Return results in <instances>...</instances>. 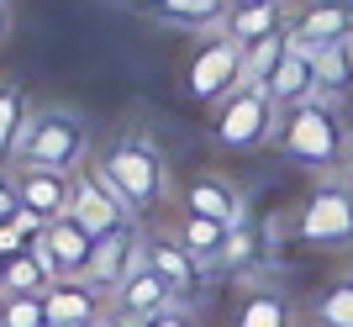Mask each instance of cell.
I'll return each instance as SVG.
<instances>
[{
  "label": "cell",
  "mask_w": 353,
  "mask_h": 327,
  "mask_svg": "<svg viewBox=\"0 0 353 327\" xmlns=\"http://www.w3.org/2000/svg\"><path fill=\"white\" fill-rule=\"evenodd\" d=\"M316 95H327V101H348L353 95V37L316 48Z\"/></svg>",
  "instance_id": "7402d4cb"
},
{
  "label": "cell",
  "mask_w": 353,
  "mask_h": 327,
  "mask_svg": "<svg viewBox=\"0 0 353 327\" xmlns=\"http://www.w3.org/2000/svg\"><path fill=\"white\" fill-rule=\"evenodd\" d=\"M27 111H32L27 90L11 85V79H0V169H11V159H16V137H21Z\"/></svg>",
  "instance_id": "d4e9b609"
},
{
  "label": "cell",
  "mask_w": 353,
  "mask_h": 327,
  "mask_svg": "<svg viewBox=\"0 0 353 327\" xmlns=\"http://www.w3.org/2000/svg\"><path fill=\"white\" fill-rule=\"evenodd\" d=\"M290 37L301 48H332L353 37V0H290Z\"/></svg>",
  "instance_id": "9c48e42d"
},
{
  "label": "cell",
  "mask_w": 353,
  "mask_h": 327,
  "mask_svg": "<svg viewBox=\"0 0 353 327\" xmlns=\"http://www.w3.org/2000/svg\"><path fill=\"white\" fill-rule=\"evenodd\" d=\"M37 253L48 259L53 280H90V259H95V232H90L79 217H59V222L43 227Z\"/></svg>",
  "instance_id": "ba28073f"
},
{
  "label": "cell",
  "mask_w": 353,
  "mask_h": 327,
  "mask_svg": "<svg viewBox=\"0 0 353 327\" xmlns=\"http://www.w3.org/2000/svg\"><path fill=\"white\" fill-rule=\"evenodd\" d=\"M311 322L316 327H353V275H338L322 296L311 301Z\"/></svg>",
  "instance_id": "484cf974"
},
{
  "label": "cell",
  "mask_w": 353,
  "mask_h": 327,
  "mask_svg": "<svg viewBox=\"0 0 353 327\" xmlns=\"http://www.w3.org/2000/svg\"><path fill=\"white\" fill-rule=\"evenodd\" d=\"M21 248H27V238H21L11 222H0V259H11V253H21Z\"/></svg>",
  "instance_id": "f1b7e54d"
},
{
  "label": "cell",
  "mask_w": 353,
  "mask_h": 327,
  "mask_svg": "<svg viewBox=\"0 0 353 327\" xmlns=\"http://www.w3.org/2000/svg\"><path fill=\"white\" fill-rule=\"evenodd\" d=\"M264 90L285 106V111H290V106H301V101H316V53H311V48H301V43H290V53H285L280 69L264 79Z\"/></svg>",
  "instance_id": "d6986e66"
},
{
  "label": "cell",
  "mask_w": 353,
  "mask_h": 327,
  "mask_svg": "<svg viewBox=\"0 0 353 327\" xmlns=\"http://www.w3.org/2000/svg\"><path fill=\"white\" fill-rule=\"evenodd\" d=\"M269 232H274V222H264V217H248V222L232 227V238H227V259H221V269L232 275V280H264V269L274 264V253H269Z\"/></svg>",
  "instance_id": "2e32d148"
},
{
  "label": "cell",
  "mask_w": 353,
  "mask_h": 327,
  "mask_svg": "<svg viewBox=\"0 0 353 327\" xmlns=\"http://www.w3.org/2000/svg\"><path fill=\"white\" fill-rule=\"evenodd\" d=\"M48 285H53V269L37 253V243H27L21 253L6 259V296H43Z\"/></svg>",
  "instance_id": "603a6c76"
},
{
  "label": "cell",
  "mask_w": 353,
  "mask_h": 327,
  "mask_svg": "<svg viewBox=\"0 0 353 327\" xmlns=\"http://www.w3.org/2000/svg\"><path fill=\"white\" fill-rule=\"evenodd\" d=\"M16 211H21V195H16V175H11V169H0V222H11Z\"/></svg>",
  "instance_id": "83f0119b"
},
{
  "label": "cell",
  "mask_w": 353,
  "mask_h": 327,
  "mask_svg": "<svg viewBox=\"0 0 353 327\" xmlns=\"http://www.w3.org/2000/svg\"><path fill=\"white\" fill-rule=\"evenodd\" d=\"M95 164H101L105 179L127 195V206H132L137 217H148L153 206H163L169 190H174L169 153H163V143L153 132H143V127H127L121 137H111V143L95 153Z\"/></svg>",
  "instance_id": "7a4b0ae2"
},
{
  "label": "cell",
  "mask_w": 353,
  "mask_h": 327,
  "mask_svg": "<svg viewBox=\"0 0 353 327\" xmlns=\"http://www.w3.org/2000/svg\"><path fill=\"white\" fill-rule=\"evenodd\" d=\"M0 296H6V259H0Z\"/></svg>",
  "instance_id": "1f68e13d"
},
{
  "label": "cell",
  "mask_w": 353,
  "mask_h": 327,
  "mask_svg": "<svg viewBox=\"0 0 353 327\" xmlns=\"http://www.w3.org/2000/svg\"><path fill=\"white\" fill-rule=\"evenodd\" d=\"M348 175H353V164H348Z\"/></svg>",
  "instance_id": "e575fe53"
},
{
  "label": "cell",
  "mask_w": 353,
  "mask_h": 327,
  "mask_svg": "<svg viewBox=\"0 0 353 327\" xmlns=\"http://www.w3.org/2000/svg\"><path fill=\"white\" fill-rule=\"evenodd\" d=\"M185 211H201V217H211V222H248V190L237 185V179L216 175V169H206V175H195L190 185H185Z\"/></svg>",
  "instance_id": "4fadbf2b"
},
{
  "label": "cell",
  "mask_w": 353,
  "mask_h": 327,
  "mask_svg": "<svg viewBox=\"0 0 353 327\" xmlns=\"http://www.w3.org/2000/svg\"><path fill=\"white\" fill-rule=\"evenodd\" d=\"M148 16L174 32H190V37H211L227 27L232 0H148Z\"/></svg>",
  "instance_id": "e0dca14e"
},
{
  "label": "cell",
  "mask_w": 353,
  "mask_h": 327,
  "mask_svg": "<svg viewBox=\"0 0 353 327\" xmlns=\"http://www.w3.org/2000/svg\"><path fill=\"white\" fill-rule=\"evenodd\" d=\"M0 327H48L43 296H0Z\"/></svg>",
  "instance_id": "4316f807"
},
{
  "label": "cell",
  "mask_w": 353,
  "mask_h": 327,
  "mask_svg": "<svg viewBox=\"0 0 353 327\" xmlns=\"http://www.w3.org/2000/svg\"><path fill=\"white\" fill-rule=\"evenodd\" d=\"M16 175V195L21 206L37 211L43 222H59L69 217V195H74V175H59V169H37V164H11Z\"/></svg>",
  "instance_id": "5bb4252c"
},
{
  "label": "cell",
  "mask_w": 353,
  "mask_h": 327,
  "mask_svg": "<svg viewBox=\"0 0 353 327\" xmlns=\"http://www.w3.org/2000/svg\"><path fill=\"white\" fill-rule=\"evenodd\" d=\"M295 238L306 248H353V175H322L301 195Z\"/></svg>",
  "instance_id": "5b68a950"
},
{
  "label": "cell",
  "mask_w": 353,
  "mask_h": 327,
  "mask_svg": "<svg viewBox=\"0 0 353 327\" xmlns=\"http://www.w3.org/2000/svg\"><path fill=\"white\" fill-rule=\"evenodd\" d=\"M174 306H179V296H174V290H169V285H163L148 264H137L132 275L111 290V317H117L121 327H143V322H153V317L174 312Z\"/></svg>",
  "instance_id": "30bf717a"
},
{
  "label": "cell",
  "mask_w": 353,
  "mask_h": 327,
  "mask_svg": "<svg viewBox=\"0 0 353 327\" xmlns=\"http://www.w3.org/2000/svg\"><path fill=\"white\" fill-rule=\"evenodd\" d=\"M143 264L153 269L179 301H190L195 290L206 285V269L190 259V248H185L174 232H148V238H143Z\"/></svg>",
  "instance_id": "7c38bea8"
},
{
  "label": "cell",
  "mask_w": 353,
  "mask_h": 327,
  "mask_svg": "<svg viewBox=\"0 0 353 327\" xmlns=\"http://www.w3.org/2000/svg\"><path fill=\"white\" fill-rule=\"evenodd\" d=\"M143 238L148 232L137 222H121V227H111V232H101V238H95V259H90V285H101L105 296H111V290L143 264Z\"/></svg>",
  "instance_id": "8fae6325"
},
{
  "label": "cell",
  "mask_w": 353,
  "mask_h": 327,
  "mask_svg": "<svg viewBox=\"0 0 353 327\" xmlns=\"http://www.w3.org/2000/svg\"><path fill=\"white\" fill-rule=\"evenodd\" d=\"M232 6H253V0H232Z\"/></svg>",
  "instance_id": "d6a6232c"
},
{
  "label": "cell",
  "mask_w": 353,
  "mask_h": 327,
  "mask_svg": "<svg viewBox=\"0 0 353 327\" xmlns=\"http://www.w3.org/2000/svg\"><path fill=\"white\" fill-rule=\"evenodd\" d=\"M174 238L190 248V259L201 269H221V259H227V238H232V227L227 222H211V217H201V211H185L179 217V227H174Z\"/></svg>",
  "instance_id": "ffe728a7"
},
{
  "label": "cell",
  "mask_w": 353,
  "mask_h": 327,
  "mask_svg": "<svg viewBox=\"0 0 353 327\" xmlns=\"http://www.w3.org/2000/svg\"><path fill=\"white\" fill-rule=\"evenodd\" d=\"M11 32V11H6V0H0V37Z\"/></svg>",
  "instance_id": "4dcf8cb0"
},
{
  "label": "cell",
  "mask_w": 353,
  "mask_h": 327,
  "mask_svg": "<svg viewBox=\"0 0 353 327\" xmlns=\"http://www.w3.org/2000/svg\"><path fill=\"white\" fill-rule=\"evenodd\" d=\"M280 127H285V106L264 85H237L232 95H221L211 106V137H216V148H232V153L274 148Z\"/></svg>",
  "instance_id": "277c9868"
},
{
  "label": "cell",
  "mask_w": 353,
  "mask_h": 327,
  "mask_svg": "<svg viewBox=\"0 0 353 327\" xmlns=\"http://www.w3.org/2000/svg\"><path fill=\"white\" fill-rule=\"evenodd\" d=\"M143 327H195V317H190V312H179V306H174V312L153 317V322H143Z\"/></svg>",
  "instance_id": "f546056e"
},
{
  "label": "cell",
  "mask_w": 353,
  "mask_h": 327,
  "mask_svg": "<svg viewBox=\"0 0 353 327\" xmlns=\"http://www.w3.org/2000/svg\"><path fill=\"white\" fill-rule=\"evenodd\" d=\"M232 327H295V301L285 296L280 285L253 280V285H243V296H237Z\"/></svg>",
  "instance_id": "ac0fdd59"
},
{
  "label": "cell",
  "mask_w": 353,
  "mask_h": 327,
  "mask_svg": "<svg viewBox=\"0 0 353 327\" xmlns=\"http://www.w3.org/2000/svg\"><path fill=\"white\" fill-rule=\"evenodd\" d=\"M285 21H290V0H253V6H232V16H227L221 32L248 48L259 37H269V32H280Z\"/></svg>",
  "instance_id": "44dd1931"
},
{
  "label": "cell",
  "mask_w": 353,
  "mask_h": 327,
  "mask_svg": "<svg viewBox=\"0 0 353 327\" xmlns=\"http://www.w3.org/2000/svg\"><path fill=\"white\" fill-rule=\"evenodd\" d=\"M43 301H48V322H63V327H101L105 306H111V296L90 280H53L43 290Z\"/></svg>",
  "instance_id": "9a60e30c"
},
{
  "label": "cell",
  "mask_w": 353,
  "mask_h": 327,
  "mask_svg": "<svg viewBox=\"0 0 353 327\" xmlns=\"http://www.w3.org/2000/svg\"><path fill=\"white\" fill-rule=\"evenodd\" d=\"M69 217H79V222L101 238V232H111V227L121 222H137V211L127 206V195L105 179V169L95 159L85 164V169H74V195H69Z\"/></svg>",
  "instance_id": "52a82bcc"
},
{
  "label": "cell",
  "mask_w": 353,
  "mask_h": 327,
  "mask_svg": "<svg viewBox=\"0 0 353 327\" xmlns=\"http://www.w3.org/2000/svg\"><path fill=\"white\" fill-rule=\"evenodd\" d=\"M274 153L295 169H311V175H348L353 164V121L343 111V101H301L285 111V127L274 137Z\"/></svg>",
  "instance_id": "6da1fadb"
},
{
  "label": "cell",
  "mask_w": 353,
  "mask_h": 327,
  "mask_svg": "<svg viewBox=\"0 0 353 327\" xmlns=\"http://www.w3.org/2000/svg\"><path fill=\"white\" fill-rule=\"evenodd\" d=\"M48 327H63V322H48Z\"/></svg>",
  "instance_id": "836d02e7"
},
{
  "label": "cell",
  "mask_w": 353,
  "mask_h": 327,
  "mask_svg": "<svg viewBox=\"0 0 353 327\" xmlns=\"http://www.w3.org/2000/svg\"><path fill=\"white\" fill-rule=\"evenodd\" d=\"M237 85H243V43L227 37V32L201 37L190 63H185V95L201 101V106H216L221 95H232Z\"/></svg>",
  "instance_id": "8992f818"
},
{
  "label": "cell",
  "mask_w": 353,
  "mask_h": 327,
  "mask_svg": "<svg viewBox=\"0 0 353 327\" xmlns=\"http://www.w3.org/2000/svg\"><path fill=\"white\" fill-rule=\"evenodd\" d=\"M11 164H37V169H59L74 175L90 164V121L74 106H32L16 137Z\"/></svg>",
  "instance_id": "3957f363"
},
{
  "label": "cell",
  "mask_w": 353,
  "mask_h": 327,
  "mask_svg": "<svg viewBox=\"0 0 353 327\" xmlns=\"http://www.w3.org/2000/svg\"><path fill=\"white\" fill-rule=\"evenodd\" d=\"M290 43H295L290 27H280V32H269V37L243 48V85H264V79L280 69V59L290 53Z\"/></svg>",
  "instance_id": "cb8c5ba5"
}]
</instances>
